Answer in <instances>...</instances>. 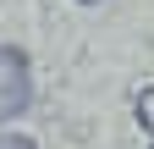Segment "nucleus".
Masks as SVG:
<instances>
[{
  "mask_svg": "<svg viewBox=\"0 0 154 149\" xmlns=\"http://www.w3.org/2000/svg\"><path fill=\"white\" fill-rule=\"evenodd\" d=\"M0 149H33V138H22V133H6V138H0Z\"/></svg>",
  "mask_w": 154,
  "mask_h": 149,
  "instance_id": "7ed1b4c3",
  "label": "nucleus"
},
{
  "mask_svg": "<svg viewBox=\"0 0 154 149\" xmlns=\"http://www.w3.org/2000/svg\"><path fill=\"white\" fill-rule=\"evenodd\" d=\"M33 105V66L17 44H0V122H17Z\"/></svg>",
  "mask_w": 154,
  "mask_h": 149,
  "instance_id": "f257e3e1",
  "label": "nucleus"
},
{
  "mask_svg": "<svg viewBox=\"0 0 154 149\" xmlns=\"http://www.w3.org/2000/svg\"><path fill=\"white\" fill-rule=\"evenodd\" d=\"M83 6H94V0H83Z\"/></svg>",
  "mask_w": 154,
  "mask_h": 149,
  "instance_id": "20e7f679",
  "label": "nucleus"
},
{
  "mask_svg": "<svg viewBox=\"0 0 154 149\" xmlns=\"http://www.w3.org/2000/svg\"><path fill=\"white\" fill-rule=\"evenodd\" d=\"M138 122L154 133V88H143V94H138Z\"/></svg>",
  "mask_w": 154,
  "mask_h": 149,
  "instance_id": "f03ea898",
  "label": "nucleus"
}]
</instances>
